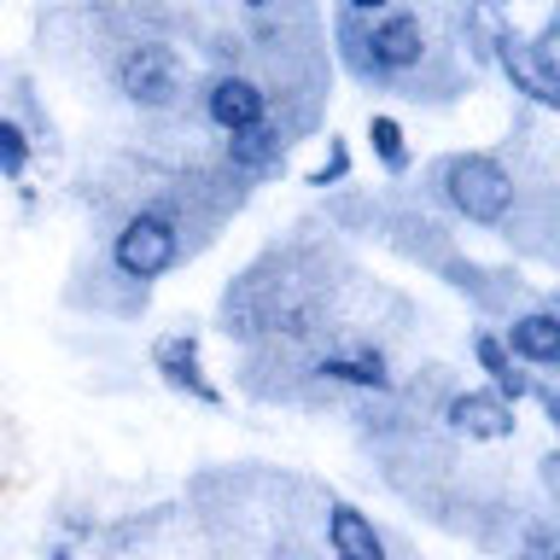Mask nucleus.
<instances>
[{"instance_id":"obj_1","label":"nucleus","mask_w":560,"mask_h":560,"mask_svg":"<svg viewBox=\"0 0 560 560\" xmlns=\"http://www.w3.org/2000/svg\"><path fill=\"white\" fill-rule=\"evenodd\" d=\"M438 192L455 217L479 222V228H502L520 205V187L490 152H455L438 164Z\"/></svg>"},{"instance_id":"obj_2","label":"nucleus","mask_w":560,"mask_h":560,"mask_svg":"<svg viewBox=\"0 0 560 560\" xmlns=\"http://www.w3.org/2000/svg\"><path fill=\"white\" fill-rule=\"evenodd\" d=\"M175 262H182V228H175V217L158 205L135 210V217L112 234V269L122 280H140V287H147V280L170 275Z\"/></svg>"},{"instance_id":"obj_3","label":"nucleus","mask_w":560,"mask_h":560,"mask_svg":"<svg viewBox=\"0 0 560 560\" xmlns=\"http://www.w3.org/2000/svg\"><path fill=\"white\" fill-rule=\"evenodd\" d=\"M117 94L140 112H170L182 100V59L164 42H129L117 52Z\"/></svg>"},{"instance_id":"obj_4","label":"nucleus","mask_w":560,"mask_h":560,"mask_svg":"<svg viewBox=\"0 0 560 560\" xmlns=\"http://www.w3.org/2000/svg\"><path fill=\"white\" fill-rule=\"evenodd\" d=\"M497 65L502 77L514 82V94H525L542 112L560 105V59H555V24H542L532 42L514 30H497Z\"/></svg>"},{"instance_id":"obj_5","label":"nucleus","mask_w":560,"mask_h":560,"mask_svg":"<svg viewBox=\"0 0 560 560\" xmlns=\"http://www.w3.org/2000/svg\"><path fill=\"white\" fill-rule=\"evenodd\" d=\"M368 59H374L380 77H402V70H415L420 59H427V30H420L415 12H385L374 18V30L362 35Z\"/></svg>"},{"instance_id":"obj_6","label":"nucleus","mask_w":560,"mask_h":560,"mask_svg":"<svg viewBox=\"0 0 560 560\" xmlns=\"http://www.w3.org/2000/svg\"><path fill=\"white\" fill-rule=\"evenodd\" d=\"M444 420L472 444H497V438H514V402L497 392H455Z\"/></svg>"},{"instance_id":"obj_7","label":"nucleus","mask_w":560,"mask_h":560,"mask_svg":"<svg viewBox=\"0 0 560 560\" xmlns=\"http://www.w3.org/2000/svg\"><path fill=\"white\" fill-rule=\"evenodd\" d=\"M205 117L217 122L222 135H240V129H257L269 117V94L252 82V77H217L205 94Z\"/></svg>"},{"instance_id":"obj_8","label":"nucleus","mask_w":560,"mask_h":560,"mask_svg":"<svg viewBox=\"0 0 560 560\" xmlns=\"http://www.w3.org/2000/svg\"><path fill=\"white\" fill-rule=\"evenodd\" d=\"M152 368L164 374L170 392H187V397H199V402H222V397H217V385L205 380L199 339H192V332H170V339H158V350H152Z\"/></svg>"},{"instance_id":"obj_9","label":"nucleus","mask_w":560,"mask_h":560,"mask_svg":"<svg viewBox=\"0 0 560 560\" xmlns=\"http://www.w3.org/2000/svg\"><path fill=\"white\" fill-rule=\"evenodd\" d=\"M502 350L514 362H532V368H555L560 362V315L555 310H525L508 322L502 332Z\"/></svg>"},{"instance_id":"obj_10","label":"nucleus","mask_w":560,"mask_h":560,"mask_svg":"<svg viewBox=\"0 0 560 560\" xmlns=\"http://www.w3.org/2000/svg\"><path fill=\"white\" fill-rule=\"evenodd\" d=\"M327 549L332 560H385V537L374 532V520L350 502L327 508Z\"/></svg>"},{"instance_id":"obj_11","label":"nucleus","mask_w":560,"mask_h":560,"mask_svg":"<svg viewBox=\"0 0 560 560\" xmlns=\"http://www.w3.org/2000/svg\"><path fill=\"white\" fill-rule=\"evenodd\" d=\"M315 374L339 380V385H362V392H385V385H392V368H385V357H380V350H368V345L332 350V357L315 362Z\"/></svg>"},{"instance_id":"obj_12","label":"nucleus","mask_w":560,"mask_h":560,"mask_svg":"<svg viewBox=\"0 0 560 560\" xmlns=\"http://www.w3.org/2000/svg\"><path fill=\"white\" fill-rule=\"evenodd\" d=\"M472 357H479V368L490 374V392H497V397H514V402L532 397V374H520L497 332H479V339H472Z\"/></svg>"},{"instance_id":"obj_13","label":"nucleus","mask_w":560,"mask_h":560,"mask_svg":"<svg viewBox=\"0 0 560 560\" xmlns=\"http://www.w3.org/2000/svg\"><path fill=\"white\" fill-rule=\"evenodd\" d=\"M280 152H287V135L269 129V117H262L257 129L228 135V164H234V170H269Z\"/></svg>"},{"instance_id":"obj_14","label":"nucleus","mask_w":560,"mask_h":560,"mask_svg":"<svg viewBox=\"0 0 560 560\" xmlns=\"http://www.w3.org/2000/svg\"><path fill=\"white\" fill-rule=\"evenodd\" d=\"M368 140H374V158H380L385 175H402V170H409V135H402L397 117L374 112V117H368Z\"/></svg>"},{"instance_id":"obj_15","label":"nucleus","mask_w":560,"mask_h":560,"mask_svg":"<svg viewBox=\"0 0 560 560\" xmlns=\"http://www.w3.org/2000/svg\"><path fill=\"white\" fill-rule=\"evenodd\" d=\"M30 158H35V140L18 129L12 117H0V175H7V182H24Z\"/></svg>"},{"instance_id":"obj_16","label":"nucleus","mask_w":560,"mask_h":560,"mask_svg":"<svg viewBox=\"0 0 560 560\" xmlns=\"http://www.w3.org/2000/svg\"><path fill=\"white\" fill-rule=\"evenodd\" d=\"M345 175H350V152H345V140H332V147H327V158L310 170V187H322V192H327V187H339Z\"/></svg>"},{"instance_id":"obj_17","label":"nucleus","mask_w":560,"mask_h":560,"mask_svg":"<svg viewBox=\"0 0 560 560\" xmlns=\"http://www.w3.org/2000/svg\"><path fill=\"white\" fill-rule=\"evenodd\" d=\"M514 560H555V532H549V525H532Z\"/></svg>"},{"instance_id":"obj_18","label":"nucleus","mask_w":560,"mask_h":560,"mask_svg":"<svg viewBox=\"0 0 560 560\" xmlns=\"http://www.w3.org/2000/svg\"><path fill=\"white\" fill-rule=\"evenodd\" d=\"M385 7H392V0H345V12H357V18H374Z\"/></svg>"},{"instance_id":"obj_19","label":"nucleus","mask_w":560,"mask_h":560,"mask_svg":"<svg viewBox=\"0 0 560 560\" xmlns=\"http://www.w3.org/2000/svg\"><path fill=\"white\" fill-rule=\"evenodd\" d=\"M245 7H252V12H262V7H275V0H245Z\"/></svg>"},{"instance_id":"obj_20","label":"nucleus","mask_w":560,"mask_h":560,"mask_svg":"<svg viewBox=\"0 0 560 560\" xmlns=\"http://www.w3.org/2000/svg\"><path fill=\"white\" fill-rule=\"evenodd\" d=\"M47 560H70V555H65V549H59V555H47Z\"/></svg>"},{"instance_id":"obj_21","label":"nucleus","mask_w":560,"mask_h":560,"mask_svg":"<svg viewBox=\"0 0 560 560\" xmlns=\"http://www.w3.org/2000/svg\"><path fill=\"white\" fill-rule=\"evenodd\" d=\"M490 7H502V0H490Z\"/></svg>"}]
</instances>
